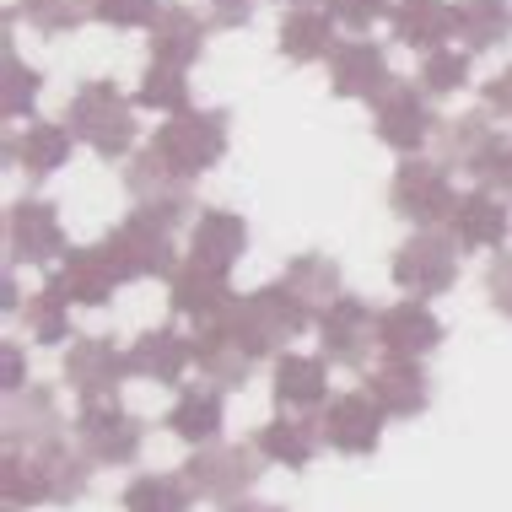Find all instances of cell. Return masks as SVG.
I'll list each match as a JSON object with an SVG mask.
<instances>
[{
    "instance_id": "obj_29",
    "label": "cell",
    "mask_w": 512,
    "mask_h": 512,
    "mask_svg": "<svg viewBox=\"0 0 512 512\" xmlns=\"http://www.w3.org/2000/svg\"><path fill=\"white\" fill-rule=\"evenodd\" d=\"M275 399L281 410H318L329 399V372H324V356H275Z\"/></svg>"
},
{
    "instance_id": "obj_31",
    "label": "cell",
    "mask_w": 512,
    "mask_h": 512,
    "mask_svg": "<svg viewBox=\"0 0 512 512\" xmlns=\"http://www.w3.org/2000/svg\"><path fill=\"white\" fill-rule=\"evenodd\" d=\"M71 146H76L71 124H27L17 141H11V157H17V168L27 178H49L54 168H65Z\"/></svg>"
},
{
    "instance_id": "obj_20",
    "label": "cell",
    "mask_w": 512,
    "mask_h": 512,
    "mask_svg": "<svg viewBox=\"0 0 512 512\" xmlns=\"http://www.w3.org/2000/svg\"><path fill=\"white\" fill-rule=\"evenodd\" d=\"M168 302L173 313L195 318V324H205V318H221L232 308V286H227V270H211V265H178L168 275Z\"/></svg>"
},
{
    "instance_id": "obj_7",
    "label": "cell",
    "mask_w": 512,
    "mask_h": 512,
    "mask_svg": "<svg viewBox=\"0 0 512 512\" xmlns=\"http://www.w3.org/2000/svg\"><path fill=\"white\" fill-rule=\"evenodd\" d=\"M259 459L265 453L248 448V442H205L195 459L184 464V480L195 496H211V502H243V491L259 480Z\"/></svg>"
},
{
    "instance_id": "obj_10",
    "label": "cell",
    "mask_w": 512,
    "mask_h": 512,
    "mask_svg": "<svg viewBox=\"0 0 512 512\" xmlns=\"http://www.w3.org/2000/svg\"><path fill=\"white\" fill-rule=\"evenodd\" d=\"M124 378H130V351H114V340H98V335H71V351H65V383L81 394V405L119 399Z\"/></svg>"
},
{
    "instance_id": "obj_19",
    "label": "cell",
    "mask_w": 512,
    "mask_h": 512,
    "mask_svg": "<svg viewBox=\"0 0 512 512\" xmlns=\"http://www.w3.org/2000/svg\"><path fill=\"white\" fill-rule=\"evenodd\" d=\"M389 22H394V38L405 49L437 54L459 33V6H448V0H394Z\"/></svg>"
},
{
    "instance_id": "obj_51",
    "label": "cell",
    "mask_w": 512,
    "mask_h": 512,
    "mask_svg": "<svg viewBox=\"0 0 512 512\" xmlns=\"http://www.w3.org/2000/svg\"><path fill=\"white\" fill-rule=\"evenodd\" d=\"M292 6H308V0H292Z\"/></svg>"
},
{
    "instance_id": "obj_14",
    "label": "cell",
    "mask_w": 512,
    "mask_h": 512,
    "mask_svg": "<svg viewBox=\"0 0 512 512\" xmlns=\"http://www.w3.org/2000/svg\"><path fill=\"white\" fill-rule=\"evenodd\" d=\"M318 335H324V356L335 367H367L372 345H378V313L362 297H340L318 318Z\"/></svg>"
},
{
    "instance_id": "obj_23",
    "label": "cell",
    "mask_w": 512,
    "mask_h": 512,
    "mask_svg": "<svg viewBox=\"0 0 512 512\" xmlns=\"http://www.w3.org/2000/svg\"><path fill=\"white\" fill-rule=\"evenodd\" d=\"M195 362H200V372L216 383V389H243L254 356L238 345V335L227 329V318H205V324L195 329Z\"/></svg>"
},
{
    "instance_id": "obj_1",
    "label": "cell",
    "mask_w": 512,
    "mask_h": 512,
    "mask_svg": "<svg viewBox=\"0 0 512 512\" xmlns=\"http://www.w3.org/2000/svg\"><path fill=\"white\" fill-rule=\"evenodd\" d=\"M221 318H227V329L238 335V345H243L248 356H254V362H259V356H275L286 340L302 335V329L313 324V313L302 308V302L286 292L281 281H275V286H259V292H248V297H238Z\"/></svg>"
},
{
    "instance_id": "obj_15",
    "label": "cell",
    "mask_w": 512,
    "mask_h": 512,
    "mask_svg": "<svg viewBox=\"0 0 512 512\" xmlns=\"http://www.w3.org/2000/svg\"><path fill=\"white\" fill-rule=\"evenodd\" d=\"M437 340L442 324L421 297H405L378 313V351H389V362H421L426 351H437Z\"/></svg>"
},
{
    "instance_id": "obj_8",
    "label": "cell",
    "mask_w": 512,
    "mask_h": 512,
    "mask_svg": "<svg viewBox=\"0 0 512 512\" xmlns=\"http://www.w3.org/2000/svg\"><path fill=\"white\" fill-rule=\"evenodd\" d=\"M394 281L399 292L410 297H442L453 281H459V243L448 238V232H415V238L394 254Z\"/></svg>"
},
{
    "instance_id": "obj_13",
    "label": "cell",
    "mask_w": 512,
    "mask_h": 512,
    "mask_svg": "<svg viewBox=\"0 0 512 512\" xmlns=\"http://www.w3.org/2000/svg\"><path fill=\"white\" fill-rule=\"evenodd\" d=\"M389 87H394L389 54L372 44V38H345V44L329 54V92H335V98L378 103Z\"/></svg>"
},
{
    "instance_id": "obj_27",
    "label": "cell",
    "mask_w": 512,
    "mask_h": 512,
    "mask_svg": "<svg viewBox=\"0 0 512 512\" xmlns=\"http://www.w3.org/2000/svg\"><path fill=\"white\" fill-rule=\"evenodd\" d=\"M281 286H286V292H292L313 318H324V313L345 297V292H340V265H335L329 254H297L292 265H286Z\"/></svg>"
},
{
    "instance_id": "obj_25",
    "label": "cell",
    "mask_w": 512,
    "mask_h": 512,
    "mask_svg": "<svg viewBox=\"0 0 512 512\" xmlns=\"http://www.w3.org/2000/svg\"><path fill=\"white\" fill-rule=\"evenodd\" d=\"M200 49H205V22L189 6H162L157 22H151V60L189 71L200 60Z\"/></svg>"
},
{
    "instance_id": "obj_24",
    "label": "cell",
    "mask_w": 512,
    "mask_h": 512,
    "mask_svg": "<svg viewBox=\"0 0 512 512\" xmlns=\"http://www.w3.org/2000/svg\"><path fill=\"white\" fill-rule=\"evenodd\" d=\"M248 248V227L238 211H200L195 232H189V259L211 270H232L238 254Z\"/></svg>"
},
{
    "instance_id": "obj_45",
    "label": "cell",
    "mask_w": 512,
    "mask_h": 512,
    "mask_svg": "<svg viewBox=\"0 0 512 512\" xmlns=\"http://www.w3.org/2000/svg\"><path fill=\"white\" fill-rule=\"evenodd\" d=\"M475 178H480V189H491V195L507 200V195H512V141L496 146L491 157H486V168H480Z\"/></svg>"
},
{
    "instance_id": "obj_38",
    "label": "cell",
    "mask_w": 512,
    "mask_h": 512,
    "mask_svg": "<svg viewBox=\"0 0 512 512\" xmlns=\"http://www.w3.org/2000/svg\"><path fill=\"white\" fill-rule=\"evenodd\" d=\"M0 486H6V507H33L49 502V475L38 453H6V469H0Z\"/></svg>"
},
{
    "instance_id": "obj_40",
    "label": "cell",
    "mask_w": 512,
    "mask_h": 512,
    "mask_svg": "<svg viewBox=\"0 0 512 512\" xmlns=\"http://www.w3.org/2000/svg\"><path fill=\"white\" fill-rule=\"evenodd\" d=\"M22 17L38 33H71L87 17H98V0H22Z\"/></svg>"
},
{
    "instance_id": "obj_11",
    "label": "cell",
    "mask_w": 512,
    "mask_h": 512,
    "mask_svg": "<svg viewBox=\"0 0 512 512\" xmlns=\"http://www.w3.org/2000/svg\"><path fill=\"white\" fill-rule=\"evenodd\" d=\"M65 437V415H60V399L38 383L6 394V453H44Z\"/></svg>"
},
{
    "instance_id": "obj_30",
    "label": "cell",
    "mask_w": 512,
    "mask_h": 512,
    "mask_svg": "<svg viewBox=\"0 0 512 512\" xmlns=\"http://www.w3.org/2000/svg\"><path fill=\"white\" fill-rule=\"evenodd\" d=\"M367 394L383 415H421L426 410V372L421 362H383L367 378Z\"/></svg>"
},
{
    "instance_id": "obj_9",
    "label": "cell",
    "mask_w": 512,
    "mask_h": 512,
    "mask_svg": "<svg viewBox=\"0 0 512 512\" xmlns=\"http://www.w3.org/2000/svg\"><path fill=\"white\" fill-rule=\"evenodd\" d=\"M76 442L92 464H135L141 453V421L130 410H119V399H98V405H81L76 415Z\"/></svg>"
},
{
    "instance_id": "obj_37",
    "label": "cell",
    "mask_w": 512,
    "mask_h": 512,
    "mask_svg": "<svg viewBox=\"0 0 512 512\" xmlns=\"http://www.w3.org/2000/svg\"><path fill=\"white\" fill-rule=\"evenodd\" d=\"M38 459H44V475H49V502H76V496H87V486H92L87 453H71L65 442H54Z\"/></svg>"
},
{
    "instance_id": "obj_35",
    "label": "cell",
    "mask_w": 512,
    "mask_h": 512,
    "mask_svg": "<svg viewBox=\"0 0 512 512\" xmlns=\"http://www.w3.org/2000/svg\"><path fill=\"white\" fill-rule=\"evenodd\" d=\"M195 491L184 475H141L124 491V512H189Z\"/></svg>"
},
{
    "instance_id": "obj_28",
    "label": "cell",
    "mask_w": 512,
    "mask_h": 512,
    "mask_svg": "<svg viewBox=\"0 0 512 512\" xmlns=\"http://www.w3.org/2000/svg\"><path fill=\"white\" fill-rule=\"evenodd\" d=\"M275 44H281V54H286V60H297V65L329 60V54L340 49L335 44V17H329V11H318V6H297V11H286Z\"/></svg>"
},
{
    "instance_id": "obj_39",
    "label": "cell",
    "mask_w": 512,
    "mask_h": 512,
    "mask_svg": "<svg viewBox=\"0 0 512 512\" xmlns=\"http://www.w3.org/2000/svg\"><path fill=\"white\" fill-rule=\"evenodd\" d=\"M71 302L65 297H54L49 286L38 297H27V308H17L22 313V324H27V340H44V345H54V340H65L71 335Z\"/></svg>"
},
{
    "instance_id": "obj_43",
    "label": "cell",
    "mask_w": 512,
    "mask_h": 512,
    "mask_svg": "<svg viewBox=\"0 0 512 512\" xmlns=\"http://www.w3.org/2000/svg\"><path fill=\"white\" fill-rule=\"evenodd\" d=\"M98 22H108V27H151L157 22V0H98Z\"/></svg>"
},
{
    "instance_id": "obj_5",
    "label": "cell",
    "mask_w": 512,
    "mask_h": 512,
    "mask_svg": "<svg viewBox=\"0 0 512 512\" xmlns=\"http://www.w3.org/2000/svg\"><path fill=\"white\" fill-rule=\"evenodd\" d=\"M98 248H103V265L114 270V281H157V275L178 270L168 227H157V221H146V216L119 221Z\"/></svg>"
},
{
    "instance_id": "obj_50",
    "label": "cell",
    "mask_w": 512,
    "mask_h": 512,
    "mask_svg": "<svg viewBox=\"0 0 512 512\" xmlns=\"http://www.w3.org/2000/svg\"><path fill=\"white\" fill-rule=\"evenodd\" d=\"M227 512H281V507H265V502H232Z\"/></svg>"
},
{
    "instance_id": "obj_48",
    "label": "cell",
    "mask_w": 512,
    "mask_h": 512,
    "mask_svg": "<svg viewBox=\"0 0 512 512\" xmlns=\"http://www.w3.org/2000/svg\"><path fill=\"white\" fill-rule=\"evenodd\" d=\"M211 22L216 27H248L254 22V0H211Z\"/></svg>"
},
{
    "instance_id": "obj_44",
    "label": "cell",
    "mask_w": 512,
    "mask_h": 512,
    "mask_svg": "<svg viewBox=\"0 0 512 512\" xmlns=\"http://www.w3.org/2000/svg\"><path fill=\"white\" fill-rule=\"evenodd\" d=\"M389 11H394V0H329V17L356 27V33H367V27L378 17H389Z\"/></svg>"
},
{
    "instance_id": "obj_47",
    "label": "cell",
    "mask_w": 512,
    "mask_h": 512,
    "mask_svg": "<svg viewBox=\"0 0 512 512\" xmlns=\"http://www.w3.org/2000/svg\"><path fill=\"white\" fill-rule=\"evenodd\" d=\"M480 98H486V114L512 119V65H507V71H496L486 87H480Z\"/></svg>"
},
{
    "instance_id": "obj_33",
    "label": "cell",
    "mask_w": 512,
    "mask_h": 512,
    "mask_svg": "<svg viewBox=\"0 0 512 512\" xmlns=\"http://www.w3.org/2000/svg\"><path fill=\"white\" fill-rule=\"evenodd\" d=\"M318 437L324 432H313V421H297V415H275V421L259 432L254 448L265 453V459L275 464H286V469H302L318 453Z\"/></svg>"
},
{
    "instance_id": "obj_2",
    "label": "cell",
    "mask_w": 512,
    "mask_h": 512,
    "mask_svg": "<svg viewBox=\"0 0 512 512\" xmlns=\"http://www.w3.org/2000/svg\"><path fill=\"white\" fill-rule=\"evenodd\" d=\"M65 124H71L76 141H87L108 162L135 151V103L114 81H81L76 98L65 103Z\"/></svg>"
},
{
    "instance_id": "obj_18",
    "label": "cell",
    "mask_w": 512,
    "mask_h": 512,
    "mask_svg": "<svg viewBox=\"0 0 512 512\" xmlns=\"http://www.w3.org/2000/svg\"><path fill=\"white\" fill-rule=\"evenodd\" d=\"M496 146H502V135H496V124H491L486 108H475V114H459V119H442V124H437V162H442V168L480 173Z\"/></svg>"
},
{
    "instance_id": "obj_42",
    "label": "cell",
    "mask_w": 512,
    "mask_h": 512,
    "mask_svg": "<svg viewBox=\"0 0 512 512\" xmlns=\"http://www.w3.org/2000/svg\"><path fill=\"white\" fill-rule=\"evenodd\" d=\"M459 87H469V54L464 49L426 54V65H421V92L426 98H448V92H459Z\"/></svg>"
},
{
    "instance_id": "obj_4",
    "label": "cell",
    "mask_w": 512,
    "mask_h": 512,
    "mask_svg": "<svg viewBox=\"0 0 512 512\" xmlns=\"http://www.w3.org/2000/svg\"><path fill=\"white\" fill-rule=\"evenodd\" d=\"M151 146H157L162 157H168L173 168L195 184L205 168H216V162H221V151H227V114H221V108H189V114H173L157 130V141H151Z\"/></svg>"
},
{
    "instance_id": "obj_26",
    "label": "cell",
    "mask_w": 512,
    "mask_h": 512,
    "mask_svg": "<svg viewBox=\"0 0 512 512\" xmlns=\"http://www.w3.org/2000/svg\"><path fill=\"white\" fill-rule=\"evenodd\" d=\"M189 362H195V340H184L178 329H146L130 345V372L151 383H178Z\"/></svg>"
},
{
    "instance_id": "obj_3",
    "label": "cell",
    "mask_w": 512,
    "mask_h": 512,
    "mask_svg": "<svg viewBox=\"0 0 512 512\" xmlns=\"http://www.w3.org/2000/svg\"><path fill=\"white\" fill-rule=\"evenodd\" d=\"M124 189H130V200H135V216L157 221V227H168V232L195 211V189H189V178L178 173L157 146H141L130 157V168H124Z\"/></svg>"
},
{
    "instance_id": "obj_34",
    "label": "cell",
    "mask_w": 512,
    "mask_h": 512,
    "mask_svg": "<svg viewBox=\"0 0 512 512\" xmlns=\"http://www.w3.org/2000/svg\"><path fill=\"white\" fill-rule=\"evenodd\" d=\"M459 38L469 49H496L502 38H512V0H464Z\"/></svg>"
},
{
    "instance_id": "obj_46",
    "label": "cell",
    "mask_w": 512,
    "mask_h": 512,
    "mask_svg": "<svg viewBox=\"0 0 512 512\" xmlns=\"http://www.w3.org/2000/svg\"><path fill=\"white\" fill-rule=\"evenodd\" d=\"M486 292H491V308L512 318V248L491 259V270H486Z\"/></svg>"
},
{
    "instance_id": "obj_12",
    "label": "cell",
    "mask_w": 512,
    "mask_h": 512,
    "mask_svg": "<svg viewBox=\"0 0 512 512\" xmlns=\"http://www.w3.org/2000/svg\"><path fill=\"white\" fill-rule=\"evenodd\" d=\"M437 124L442 119H432L426 92L421 87H405V81H394V87L372 103V130H378V141L394 146V151H405V157L421 151L426 135H437Z\"/></svg>"
},
{
    "instance_id": "obj_6",
    "label": "cell",
    "mask_w": 512,
    "mask_h": 512,
    "mask_svg": "<svg viewBox=\"0 0 512 512\" xmlns=\"http://www.w3.org/2000/svg\"><path fill=\"white\" fill-rule=\"evenodd\" d=\"M389 200L394 211L415 221L421 232L442 227V221H453V205H459V195H453V178L442 162H426V157H405L389 184Z\"/></svg>"
},
{
    "instance_id": "obj_17",
    "label": "cell",
    "mask_w": 512,
    "mask_h": 512,
    "mask_svg": "<svg viewBox=\"0 0 512 512\" xmlns=\"http://www.w3.org/2000/svg\"><path fill=\"white\" fill-rule=\"evenodd\" d=\"M318 432H324V442L335 453H372L378 437H383V410L367 389L362 394H340V399H329Z\"/></svg>"
},
{
    "instance_id": "obj_41",
    "label": "cell",
    "mask_w": 512,
    "mask_h": 512,
    "mask_svg": "<svg viewBox=\"0 0 512 512\" xmlns=\"http://www.w3.org/2000/svg\"><path fill=\"white\" fill-rule=\"evenodd\" d=\"M0 71H6V92H0V114H6V119L33 114V103H38V87H44V76H38L33 65H22L11 49H6V60H0Z\"/></svg>"
},
{
    "instance_id": "obj_49",
    "label": "cell",
    "mask_w": 512,
    "mask_h": 512,
    "mask_svg": "<svg viewBox=\"0 0 512 512\" xmlns=\"http://www.w3.org/2000/svg\"><path fill=\"white\" fill-rule=\"evenodd\" d=\"M0 372H6V394L27 389V378H22V351H17V345H6V351H0Z\"/></svg>"
},
{
    "instance_id": "obj_22",
    "label": "cell",
    "mask_w": 512,
    "mask_h": 512,
    "mask_svg": "<svg viewBox=\"0 0 512 512\" xmlns=\"http://www.w3.org/2000/svg\"><path fill=\"white\" fill-rule=\"evenodd\" d=\"M114 270L103 265V248H71L60 259V270L49 275V292L65 302H81V308H103L114 297Z\"/></svg>"
},
{
    "instance_id": "obj_36",
    "label": "cell",
    "mask_w": 512,
    "mask_h": 512,
    "mask_svg": "<svg viewBox=\"0 0 512 512\" xmlns=\"http://www.w3.org/2000/svg\"><path fill=\"white\" fill-rule=\"evenodd\" d=\"M135 103L141 108H157V114H189V81L178 65H162V60H151L146 65V76H141V87H135Z\"/></svg>"
},
{
    "instance_id": "obj_32",
    "label": "cell",
    "mask_w": 512,
    "mask_h": 512,
    "mask_svg": "<svg viewBox=\"0 0 512 512\" xmlns=\"http://www.w3.org/2000/svg\"><path fill=\"white\" fill-rule=\"evenodd\" d=\"M168 432L195 442V448L216 442V432H221V389H184L178 405L168 410Z\"/></svg>"
},
{
    "instance_id": "obj_21",
    "label": "cell",
    "mask_w": 512,
    "mask_h": 512,
    "mask_svg": "<svg viewBox=\"0 0 512 512\" xmlns=\"http://www.w3.org/2000/svg\"><path fill=\"white\" fill-rule=\"evenodd\" d=\"M507 227H512L507 200L491 195V189H469V195H459L453 221H448V232H453V243H459V248H502Z\"/></svg>"
},
{
    "instance_id": "obj_16",
    "label": "cell",
    "mask_w": 512,
    "mask_h": 512,
    "mask_svg": "<svg viewBox=\"0 0 512 512\" xmlns=\"http://www.w3.org/2000/svg\"><path fill=\"white\" fill-rule=\"evenodd\" d=\"M6 248L17 265H49L54 254H65V232L49 200H17L6 216Z\"/></svg>"
}]
</instances>
